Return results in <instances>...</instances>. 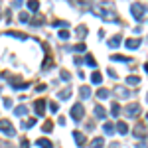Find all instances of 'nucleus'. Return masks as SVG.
I'll return each mask as SVG.
<instances>
[{"label":"nucleus","instance_id":"nucleus-36","mask_svg":"<svg viewBox=\"0 0 148 148\" xmlns=\"http://www.w3.org/2000/svg\"><path fill=\"white\" fill-rule=\"evenodd\" d=\"M49 111H51V113H57V111H59L57 103H49Z\"/></svg>","mask_w":148,"mask_h":148},{"label":"nucleus","instance_id":"nucleus-39","mask_svg":"<svg viewBox=\"0 0 148 148\" xmlns=\"http://www.w3.org/2000/svg\"><path fill=\"white\" fill-rule=\"evenodd\" d=\"M22 148H30V142H28L26 138H24V140H22Z\"/></svg>","mask_w":148,"mask_h":148},{"label":"nucleus","instance_id":"nucleus-22","mask_svg":"<svg viewBox=\"0 0 148 148\" xmlns=\"http://www.w3.org/2000/svg\"><path fill=\"white\" fill-rule=\"evenodd\" d=\"M111 59H113V61H125V63H130V57H126V56H119V53L111 56Z\"/></svg>","mask_w":148,"mask_h":148},{"label":"nucleus","instance_id":"nucleus-37","mask_svg":"<svg viewBox=\"0 0 148 148\" xmlns=\"http://www.w3.org/2000/svg\"><path fill=\"white\" fill-rule=\"evenodd\" d=\"M12 6H14V8H22V0H16V2H12Z\"/></svg>","mask_w":148,"mask_h":148},{"label":"nucleus","instance_id":"nucleus-12","mask_svg":"<svg viewBox=\"0 0 148 148\" xmlns=\"http://www.w3.org/2000/svg\"><path fill=\"white\" fill-rule=\"evenodd\" d=\"M114 130H116V132H121V134H126V132H128V126H126V123L119 121V123H116V126H114Z\"/></svg>","mask_w":148,"mask_h":148},{"label":"nucleus","instance_id":"nucleus-34","mask_svg":"<svg viewBox=\"0 0 148 148\" xmlns=\"http://www.w3.org/2000/svg\"><path fill=\"white\" fill-rule=\"evenodd\" d=\"M59 38H61V40H67L69 32H67V30H59Z\"/></svg>","mask_w":148,"mask_h":148},{"label":"nucleus","instance_id":"nucleus-27","mask_svg":"<svg viewBox=\"0 0 148 148\" xmlns=\"http://www.w3.org/2000/svg\"><path fill=\"white\" fill-rule=\"evenodd\" d=\"M97 97L105 101V99H109V91H107V89H99V91H97Z\"/></svg>","mask_w":148,"mask_h":148},{"label":"nucleus","instance_id":"nucleus-6","mask_svg":"<svg viewBox=\"0 0 148 148\" xmlns=\"http://www.w3.org/2000/svg\"><path fill=\"white\" fill-rule=\"evenodd\" d=\"M34 109H36V113L42 116V114L46 113V101H44V99H38V101L34 103Z\"/></svg>","mask_w":148,"mask_h":148},{"label":"nucleus","instance_id":"nucleus-15","mask_svg":"<svg viewBox=\"0 0 148 148\" xmlns=\"http://www.w3.org/2000/svg\"><path fill=\"white\" fill-rule=\"evenodd\" d=\"M75 36H77L79 40H83V38L87 36V26H77V30H75Z\"/></svg>","mask_w":148,"mask_h":148},{"label":"nucleus","instance_id":"nucleus-20","mask_svg":"<svg viewBox=\"0 0 148 148\" xmlns=\"http://www.w3.org/2000/svg\"><path fill=\"white\" fill-rule=\"evenodd\" d=\"M121 42H123V40H121V36H114V38L109 40V47H119V46H121Z\"/></svg>","mask_w":148,"mask_h":148},{"label":"nucleus","instance_id":"nucleus-28","mask_svg":"<svg viewBox=\"0 0 148 148\" xmlns=\"http://www.w3.org/2000/svg\"><path fill=\"white\" fill-rule=\"evenodd\" d=\"M59 77H61L63 81H69V79H71V73L65 71V69H61V71H59Z\"/></svg>","mask_w":148,"mask_h":148},{"label":"nucleus","instance_id":"nucleus-21","mask_svg":"<svg viewBox=\"0 0 148 148\" xmlns=\"http://www.w3.org/2000/svg\"><path fill=\"white\" fill-rule=\"evenodd\" d=\"M36 144H38L40 148H53V146H51V142H49L47 138H40V140H38Z\"/></svg>","mask_w":148,"mask_h":148},{"label":"nucleus","instance_id":"nucleus-11","mask_svg":"<svg viewBox=\"0 0 148 148\" xmlns=\"http://www.w3.org/2000/svg\"><path fill=\"white\" fill-rule=\"evenodd\" d=\"M79 95H81V99H89L91 97V87H87V85L79 87Z\"/></svg>","mask_w":148,"mask_h":148},{"label":"nucleus","instance_id":"nucleus-40","mask_svg":"<svg viewBox=\"0 0 148 148\" xmlns=\"http://www.w3.org/2000/svg\"><path fill=\"white\" fill-rule=\"evenodd\" d=\"M144 71H146V73H148V63H144Z\"/></svg>","mask_w":148,"mask_h":148},{"label":"nucleus","instance_id":"nucleus-30","mask_svg":"<svg viewBox=\"0 0 148 148\" xmlns=\"http://www.w3.org/2000/svg\"><path fill=\"white\" fill-rule=\"evenodd\" d=\"M12 87H14V89H28L30 85H28V83H12Z\"/></svg>","mask_w":148,"mask_h":148},{"label":"nucleus","instance_id":"nucleus-16","mask_svg":"<svg viewBox=\"0 0 148 148\" xmlns=\"http://www.w3.org/2000/svg\"><path fill=\"white\" fill-rule=\"evenodd\" d=\"M114 93H116V95H119V97H121V99H125V97H130V93L126 91L125 87H121V85H119V87H116V89H114Z\"/></svg>","mask_w":148,"mask_h":148},{"label":"nucleus","instance_id":"nucleus-23","mask_svg":"<svg viewBox=\"0 0 148 148\" xmlns=\"http://www.w3.org/2000/svg\"><path fill=\"white\" fill-rule=\"evenodd\" d=\"M111 114H113V116H119V114H121V105H119V103H113V105H111Z\"/></svg>","mask_w":148,"mask_h":148},{"label":"nucleus","instance_id":"nucleus-26","mask_svg":"<svg viewBox=\"0 0 148 148\" xmlns=\"http://www.w3.org/2000/svg\"><path fill=\"white\" fill-rule=\"evenodd\" d=\"M28 8H30L32 12H38V8H40V2H36V0H30V2H28Z\"/></svg>","mask_w":148,"mask_h":148},{"label":"nucleus","instance_id":"nucleus-2","mask_svg":"<svg viewBox=\"0 0 148 148\" xmlns=\"http://www.w3.org/2000/svg\"><path fill=\"white\" fill-rule=\"evenodd\" d=\"M69 113H71V119H73V121H81V119H83V114H85V109H83V105H81V103H75V105L71 107V111H69Z\"/></svg>","mask_w":148,"mask_h":148},{"label":"nucleus","instance_id":"nucleus-4","mask_svg":"<svg viewBox=\"0 0 148 148\" xmlns=\"http://www.w3.org/2000/svg\"><path fill=\"white\" fill-rule=\"evenodd\" d=\"M130 12H132L134 20L140 22V20H142V14H144V6H142V4H138V2H134V4H130Z\"/></svg>","mask_w":148,"mask_h":148},{"label":"nucleus","instance_id":"nucleus-19","mask_svg":"<svg viewBox=\"0 0 148 148\" xmlns=\"http://www.w3.org/2000/svg\"><path fill=\"white\" fill-rule=\"evenodd\" d=\"M101 81H103V75L99 73V71H93V75H91V83H95V85H101Z\"/></svg>","mask_w":148,"mask_h":148},{"label":"nucleus","instance_id":"nucleus-41","mask_svg":"<svg viewBox=\"0 0 148 148\" xmlns=\"http://www.w3.org/2000/svg\"><path fill=\"white\" fill-rule=\"evenodd\" d=\"M146 121H148V114H146Z\"/></svg>","mask_w":148,"mask_h":148},{"label":"nucleus","instance_id":"nucleus-38","mask_svg":"<svg viewBox=\"0 0 148 148\" xmlns=\"http://www.w3.org/2000/svg\"><path fill=\"white\" fill-rule=\"evenodd\" d=\"M49 67H51V59L47 57V59H46V63H44V69H49Z\"/></svg>","mask_w":148,"mask_h":148},{"label":"nucleus","instance_id":"nucleus-35","mask_svg":"<svg viewBox=\"0 0 148 148\" xmlns=\"http://www.w3.org/2000/svg\"><path fill=\"white\" fill-rule=\"evenodd\" d=\"M51 128H53V125H51V123L47 121L46 125H44V132H51Z\"/></svg>","mask_w":148,"mask_h":148},{"label":"nucleus","instance_id":"nucleus-29","mask_svg":"<svg viewBox=\"0 0 148 148\" xmlns=\"http://www.w3.org/2000/svg\"><path fill=\"white\" fill-rule=\"evenodd\" d=\"M85 49H87L85 44H77V46H73V51H75V53H83Z\"/></svg>","mask_w":148,"mask_h":148},{"label":"nucleus","instance_id":"nucleus-3","mask_svg":"<svg viewBox=\"0 0 148 148\" xmlns=\"http://www.w3.org/2000/svg\"><path fill=\"white\" fill-rule=\"evenodd\" d=\"M125 114L128 116V119H136L138 114H140V107H138V103H130V105H126Z\"/></svg>","mask_w":148,"mask_h":148},{"label":"nucleus","instance_id":"nucleus-13","mask_svg":"<svg viewBox=\"0 0 148 148\" xmlns=\"http://www.w3.org/2000/svg\"><path fill=\"white\" fill-rule=\"evenodd\" d=\"M105 146V138L103 136H97V138H93V142H91V148H103Z\"/></svg>","mask_w":148,"mask_h":148},{"label":"nucleus","instance_id":"nucleus-32","mask_svg":"<svg viewBox=\"0 0 148 148\" xmlns=\"http://www.w3.org/2000/svg\"><path fill=\"white\" fill-rule=\"evenodd\" d=\"M36 125V119H28V121H24L22 123V126L26 128V126H34Z\"/></svg>","mask_w":148,"mask_h":148},{"label":"nucleus","instance_id":"nucleus-24","mask_svg":"<svg viewBox=\"0 0 148 148\" xmlns=\"http://www.w3.org/2000/svg\"><path fill=\"white\" fill-rule=\"evenodd\" d=\"M95 116H97V119H105V109H103L101 105L95 107Z\"/></svg>","mask_w":148,"mask_h":148},{"label":"nucleus","instance_id":"nucleus-31","mask_svg":"<svg viewBox=\"0 0 148 148\" xmlns=\"http://www.w3.org/2000/svg\"><path fill=\"white\" fill-rule=\"evenodd\" d=\"M53 26H56V28H61V30H65V26H67V22H61V20H56V22H53Z\"/></svg>","mask_w":148,"mask_h":148},{"label":"nucleus","instance_id":"nucleus-25","mask_svg":"<svg viewBox=\"0 0 148 148\" xmlns=\"http://www.w3.org/2000/svg\"><path fill=\"white\" fill-rule=\"evenodd\" d=\"M85 63H87L89 67H93V69L97 67V61H95V57H93V56H87V57H85Z\"/></svg>","mask_w":148,"mask_h":148},{"label":"nucleus","instance_id":"nucleus-14","mask_svg":"<svg viewBox=\"0 0 148 148\" xmlns=\"http://www.w3.org/2000/svg\"><path fill=\"white\" fill-rule=\"evenodd\" d=\"M26 113H28V107H26V105H18V107L14 109V114H16V116H24Z\"/></svg>","mask_w":148,"mask_h":148},{"label":"nucleus","instance_id":"nucleus-5","mask_svg":"<svg viewBox=\"0 0 148 148\" xmlns=\"http://www.w3.org/2000/svg\"><path fill=\"white\" fill-rule=\"evenodd\" d=\"M132 134H134V138L144 140V138H146V130H144V126H142V125H136V126H134V130H132Z\"/></svg>","mask_w":148,"mask_h":148},{"label":"nucleus","instance_id":"nucleus-33","mask_svg":"<svg viewBox=\"0 0 148 148\" xmlns=\"http://www.w3.org/2000/svg\"><path fill=\"white\" fill-rule=\"evenodd\" d=\"M20 22H30V14H26V12H22V14H20Z\"/></svg>","mask_w":148,"mask_h":148},{"label":"nucleus","instance_id":"nucleus-17","mask_svg":"<svg viewBox=\"0 0 148 148\" xmlns=\"http://www.w3.org/2000/svg\"><path fill=\"white\" fill-rule=\"evenodd\" d=\"M103 130H105V134L111 136V134H114V125L113 123H105V125H103Z\"/></svg>","mask_w":148,"mask_h":148},{"label":"nucleus","instance_id":"nucleus-1","mask_svg":"<svg viewBox=\"0 0 148 148\" xmlns=\"http://www.w3.org/2000/svg\"><path fill=\"white\" fill-rule=\"evenodd\" d=\"M0 132L12 138L14 134H16V128H14V125H12L8 119H0Z\"/></svg>","mask_w":148,"mask_h":148},{"label":"nucleus","instance_id":"nucleus-8","mask_svg":"<svg viewBox=\"0 0 148 148\" xmlns=\"http://www.w3.org/2000/svg\"><path fill=\"white\" fill-rule=\"evenodd\" d=\"M126 47H128V49H136V47H140V40H138V38L126 40Z\"/></svg>","mask_w":148,"mask_h":148},{"label":"nucleus","instance_id":"nucleus-9","mask_svg":"<svg viewBox=\"0 0 148 148\" xmlns=\"http://www.w3.org/2000/svg\"><path fill=\"white\" fill-rule=\"evenodd\" d=\"M71 93H73V89H71V87H65V89H61V91L57 93V97L65 101V99H69V97H71Z\"/></svg>","mask_w":148,"mask_h":148},{"label":"nucleus","instance_id":"nucleus-18","mask_svg":"<svg viewBox=\"0 0 148 148\" xmlns=\"http://www.w3.org/2000/svg\"><path fill=\"white\" fill-rule=\"evenodd\" d=\"M138 83H140V77L138 75H128L126 77V85H130V87L132 85H138Z\"/></svg>","mask_w":148,"mask_h":148},{"label":"nucleus","instance_id":"nucleus-10","mask_svg":"<svg viewBox=\"0 0 148 148\" xmlns=\"http://www.w3.org/2000/svg\"><path fill=\"white\" fill-rule=\"evenodd\" d=\"M73 138L77 140V146H85V142H87V140H85V136L81 134L79 130H73Z\"/></svg>","mask_w":148,"mask_h":148},{"label":"nucleus","instance_id":"nucleus-7","mask_svg":"<svg viewBox=\"0 0 148 148\" xmlns=\"http://www.w3.org/2000/svg\"><path fill=\"white\" fill-rule=\"evenodd\" d=\"M91 12H93V14H97V16H101L103 20L109 16V14H107V10H105V8H101L99 4H93V6H91Z\"/></svg>","mask_w":148,"mask_h":148}]
</instances>
